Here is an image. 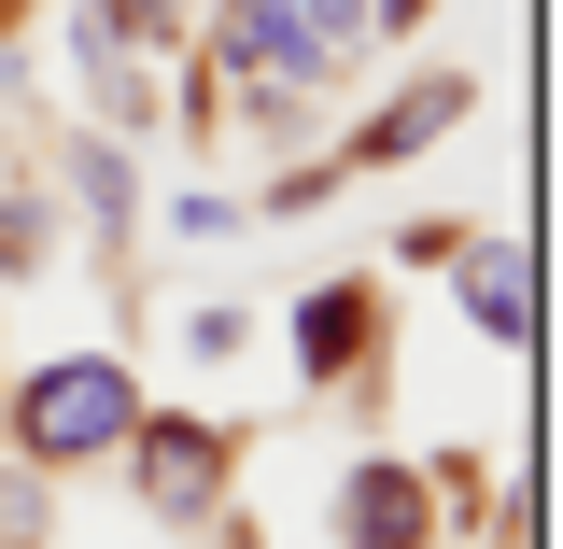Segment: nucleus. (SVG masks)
Masks as SVG:
<instances>
[{
  "instance_id": "f257e3e1",
  "label": "nucleus",
  "mask_w": 563,
  "mask_h": 549,
  "mask_svg": "<svg viewBox=\"0 0 563 549\" xmlns=\"http://www.w3.org/2000/svg\"><path fill=\"white\" fill-rule=\"evenodd\" d=\"M141 422V381L113 366V352H70V366H29L14 381V465H43V480H70V465H113Z\"/></svg>"
},
{
  "instance_id": "f03ea898",
  "label": "nucleus",
  "mask_w": 563,
  "mask_h": 549,
  "mask_svg": "<svg viewBox=\"0 0 563 549\" xmlns=\"http://www.w3.org/2000/svg\"><path fill=\"white\" fill-rule=\"evenodd\" d=\"M113 465H128V493L169 521V536H198V521H225V480H240V422H198V409H169V422H155V409H141Z\"/></svg>"
},
{
  "instance_id": "7ed1b4c3",
  "label": "nucleus",
  "mask_w": 563,
  "mask_h": 549,
  "mask_svg": "<svg viewBox=\"0 0 563 549\" xmlns=\"http://www.w3.org/2000/svg\"><path fill=\"white\" fill-rule=\"evenodd\" d=\"M339 549H437V480L422 465H352L339 480Z\"/></svg>"
},
{
  "instance_id": "20e7f679",
  "label": "nucleus",
  "mask_w": 563,
  "mask_h": 549,
  "mask_svg": "<svg viewBox=\"0 0 563 549\" xmlns=\"http://www.w3.org/2000/svg\"><path fill=\"white\" fill-rule=\"evenodd\" d=\"M366 339H380V282H310V296H296V381H310V395H339L352 366H366Z\"/></svg>"
},
{
  "instance_id": "39448f33",
  "label": "nucleus",
  "mask_w": 563,
  "mask_h": 549,
  "mask_svg": "<svg viewBox=\"0 0 563 549\" xmlns=\"http://www.w3.org/2000/svg\"><path fill=\"white\" fill-rule=\"evenodd\" d=\"M451 296H465V325H479V339H536V254H521V240H451Z\"/></svg>"
},
{
  "instance_id": "423d86ee",
  "label": "nucleus",
  "mask_w": 563,
  "mask_h": 549,
  "mask_svg": "<svg viewBox=\"0 0 563 549\" xmlns=\"http://www.w3.org/2000/svg\"><path fill=\"white\" fill-rule=\"evenodd\" d=\"M465 113H479V85H465V70H437V85H409V99H380V113L352 128V155H339V169H395V155H422V141H451Z\"/></svg>"
},
{
  "instance_id": "0eeeda50",
  "label": "nucleus",
  "mask_w": 563,
  "mask_h": 549,
  "mask_svg": "<svg viewBox=\"0 0 563 549\" xmlns=\"http://www.w3.org/2000/svg\"><path fill=\"white\" fill-rule=\"evenodd\" d=\"M57 169H70V211H85V240H128V211H141L128 155H113V141H70Z\"/></svg>"
},
{
  "instance_id": "6e6552de",
  "label": "nucleus",
  "mask_w": 563,
  "mask_h": 549,
  "mask_svg": "<svg viewBox=\"0 0 563 549\" xmlns=\"http://www.w3.org/2000/svg\"><path fill=\"white\" fill-rule=\"evenodd\" d=\"M43 240H57V211H43V198H0V268H43Z\"/></svg>"
},
{
  "instance_id": "1a4fd4ad",
  "label": "nucleus",
  "mask_w": 563,
  "mask_h": 549,
  "mask_svg": "<svg viewBox=\"0 0 563 549\" xmlns=\"http://www.w3.org/2000/svg\"><path fill=\"white\" fill-rule=\"evenodd\" d=\"M99 14H113L128 43H184V14H198V0H99Z\"/></svg>"
},
{
  "instance_id": "9d476101",
  "label": "nucleus",
  "mask_w": 563,
  "mask_h": 549,
  "mask_svg": "<svg viewBox=\"0 0 563 549\" xmlns=\"http://www.w3.org/2000/svg\"><path fill=\"white\" fill-rule=\"evenodd\" d=\"M296 29H310V43H324V70H339L352 29H366V0H296Z\"/></svg>"
}]
</instances>
